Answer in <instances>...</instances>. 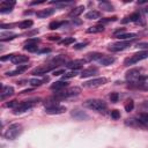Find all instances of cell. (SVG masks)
Instances as JSON below:
<instances>
[{
  "instance_id": "cell-1",
  "label": "cell",
  "mask_w": 148,
  "mask_h": 148,
  "mask_svg": "<svg viewBox=\"0 0 148 148\" xmlns=\"http://www.w3.org/2000/svg\"><path fill=\"white\" fill-rule=\"evenodd\" d=\"M60 62H64V60L62 59H56L52 64H47V65H42V66H39V67H37V68H35L32 72H31V74H35V75H43V74H46L47 72H50V71H52V69H54Z\"/></svg>"
},
{
  "instance_id": "cell-2",
  "label": "cell",
  "mask_w": 148,
  "mask_h": 148,
  "mask_svg": "<svg viewBox=\"0 0 148 148\" xmlns=\"http://www.w3.org/2000/svg\"><path fill=\"white\" fill-rule=\"evenodd\" d=\"M21 133H22V125L21 124H13L6 130V132L3 133V136L8 140H14Z\"/></svg>"
},
{
  "instance_id": "cell-3",
  "label": "cell",
  "mask_w": 148,
  "mask_h": 148,
  "mask_svg": "<svg viewBox=\"0 0 148 148\" xmlns=\"http://www.w3.org/2000/svg\"><path fill=\"white\" fill-rule=\"evenodd\" d=\"M84 105L87 108L92 109V110L98 111V112H102V111H104L106 109V104L102 99H88V101H86Z\"/></svg>"
},
{
  "instance_id": "cell-4",
  "label": "cell",
  "mask_w": 148,
  "mask_h": 148,
  "mask_svg": "<svg viewBox=\"0 0 148 148\" xmlns=\"http://www.w3.org/2000/svg\"><path fill=\"white\" fill-rule=\"evenodd\" d=\"M147 57H148V51H140V52L134 53L133 56L126 58L125 61H124V65H125V66H130V65L136 64V62H139L140 60L146 59Z\"/></svg>"
},
{
  "instance_id": "cell-5",
  "label": "cell",
  "mask_w": 148,
  "mask_h": 148,
  "mask_svg": "<svg viewBox=\"0 0 148 148\" xmlns=\"http://www.w3.org/2000/svg\"><path fill=\"white\" fill-rule=\"evenodd\" d=\"M37 102H34V101H25V102H22L20 103L15 109H14V113H22L24 111H28L29 109H31Z\"/></svg>"
},
{
  "instance_id": "cell-6",
  "label": "cell",
  "mask_w": 148,
  "mask_h": 148,
  "mask_svg": "<svg viewBox=\"0 0 148 148\" xmlns=\"http://www.w3.org/2000/svg\"><path fill=\"white\" fill-rule=\"evenodd\" d=\"M80 91H81L80 88L74 87V88H71V89H68L66 91H59V92H57L54 95V97H57V98H66V97H71V96L77 95Z\"/></svg>"
},
{
  "instance_id": "cell-7",
  "label": "cell",
  "mask_w": 148,
  "mask_h": 148,
  "mask_svg": "<svg viewBox=\"0 0 148 148\" xmlns=\"http://www.w3.org/2000/svg\"><path fill=\"white\" fill-rule=\"evenodd\" d=\"M106 82H108L106 77H97V79H94V80L84 82L83 86L87 87V88H95V87H99V86H102V84H104Z\"/></svg>"
},
{
  "instance_id": "cell-8",
  "label": "cell",
  "mask_w": 148,
  "mask_h": 148,
  "mask_svg": "<svg viewBox=\"0 0 148 148\" xmlns=\"http://www.w3.org/2000/svg\"><path fill=\"white\" fill-rule=\"evenodd\" d=\"M132 43H133V39L132 40H125V42H118V43H114L113 45H111L109 47V50L110 51H121V50L127 49Z\"/></svg>"
},
{
  "instance_id": "cell-9",
  "label": "cell",
  "mask_w": 148,
  "mask_h": 148,
  "mask_svg": "<svg viewBox=\"0 0 148 148\" xmlns=\"http://www.w3.org/2000/svg\"><path fill=\"white\" fill-rule=\"evenodd\" d=\"M64 111H66L65 106H60V105H54V106H49L45 109V112L49 114H59L62 113Z\"/></svg>"
},
{
  "instance_id": "cell-10",
  "label": "cell",
  "mask_w": 148,
  "mask_h": 148,
  "mask_svg": "<svg viewBox=\"0 0 148 148\" xmlns=\"http://www.w3.org/2000/svg\"><path fill=\"white\" fill-rule=\"evenodd\" d=\"M14 5H15V1H7V0L2 1L0 3V13H9V12H12V8H13Z\"/></svg>"
},
{
  "instance_id": "cell-11",
  "label": "cell",
  "mask_w": 148,
  "mask_h": 148,
  "mask_svg": "<svg viewBox=\"0 0 148 148\" xmlns=\"http://www.w3.org/2000/svg\"><path fill=\"white\" fill-rule=\"evenodd\" d=\"M28 60H29V57L23 56V54H14V57L12 58V62L16 64V65H20L22 62H27Z\"/></svg>"
},
{
  "instance_id": "cell-12",
  "label": "cell",
  "mask_w": 148,
  "mask_h": 148,
  "mask_svg": "<svg viewBox=\"0 0 148 148\" xmlns=\"http://www.w3.org/2000/svg\"><path fill=\"white\" fill-rule=\"evenodd\" d=\"M84 61L86 60H73V61H69V62H67V67L68 68H71V69H79V68H81L82 66H83V64H84Z\"/></svg>"
},
{
  "instance_id": "cell-13",
  "label": "cell",
  "mask_w": 148,
  "mask_h": 148,
  "mask_svg": "<svg viewBox=\"0 0 148 148\" xmlns=\"http://www.w3.org/2000/svg\"><path fill=\"white\" fill-rule=\"evenodd\" d=\"M114 60H116L114 57H111V56H103L98 61H99V64L103 65V66H109V65L113 64Z\"/></svg>"
},
{
  "instance_id": "cell-14",
  "label": "cell",
  "mask_w": 148,
  "mask_h": 148,
  "mask_svg": "<svg viewBox=\"0 0 148 148\" xmlns=\"http://www.w3.org/2000/svg\"><path fill=\"white\" fill-rule=\"evenodd\" d=\"M14 94V88L9 86H3L1 90V99H5L7 96H10Z\"/></svg>"
},
{
  "instance_id": "cell-15",
  "label": "cell",
  "mask_w": 148,
  "mask_h": 148,
  "mask_svg": "<svg viewBox=\"0 0 148 148\" xmlns=\"http://www.w3.org/2000/svg\"><path fill=\"white\" fill-rule=\"evenodd\" d=\"M67 86H68V83L65 80H61V81H57L53 84H51V89L52 90H61V89L66 88Z\"/></svg>"
},
{
  "instance_id": "cell-16",
  "label": "cell",
  "mask_w": 148,
  "mask_h": 148,
  "mask_svg": "<svg viewBox=\"0 0 148 148\" xmlns=\"http://www.w3.org/2000/svg\"><path fill=\"white\" fill-rule=\"evenodd\" d=\"M54 13V9H52V8H47V9H42V10H39V12H37V17H39V18H44V17H47V16H50V15H52Z\"/></svg>"
},
{
  "instance_id": "cell-17",
  "label": "cell",
  "mask_w": 148,
  "mask_h": 148,
  "mask_svg": "<svg viewBox=\"0 0 148 148\" xmlns=\"http://www.w3.org/2000/svg\"><path fill=\"white\" fill-rule=\"evenodd\" d=\"M103 30H104L103 24H96V25L89 27V28L87 29V32H88V34H98V32H102Z\"/></svg>"
},
{
  "instance_id": "cell-18",
  "label": "cell",
  "mask_w": 148,
  "mask_h": 148,
  "mask_svg": "<svg viewBox=\"0 0 148 148\" xmlns=\"http://www.w3.org/2000/svg\"><path fill=\"white\" fill-rule=\"evenodd\" d=\"M27 68H28V66H18V67H17V68H15L14 71L7 72V73H6V75H7V76H14V75L21 74V73H22V72H24Z\"/></svg>"
},
{
  "instance_id": "cell-19",
  "label": "cell",
  "mask_w": 148,
  "mask_h": 148,
  "mask_svg": "<svg viewBox=\"0 0 148 148\" xmlns=\"http://www.w3.org/2000/svg\"><path fill=\"white\" fill-rule=\"evenodd\" d=\"M83 9H84L83 6H77V7H75L74 9H72V10L69 12L68 16H69V17H76V16H79V15L83 12Z\"/></svg>"
},
{
  "instance_id": "cell-20",
  "label": "cell",
  "mask_w": 148,
  "mask_h": 148,
  "mask_svg": "<svg viewBox=\"0 0 148 148\" xmlns=\"http://www.w3.org/2000/svg\"><path fill=\"white\" fill-rule=\"evenodd\" d=\"M96 73H97V68L90 67V68H88V69H84V71L81 73V77H82V79H83V77H88V76L95 75Z\"/></svg>"
},
{
  "instance_id": "cell-21",
  "label": "cell",
  "mask_w": 148,
  "mask_h": 148,
  "mask_svg": "<svg viewBox=\"0 0 148 148\" xmlns=\"http://www.w3.org/2000/svg\"><path fill=\"white\" fill-rule=\"evenodd\" d=\"M99 17H101V13L97 10H90L86 14V18H88V20H96Z\"/></svg>"
},
{
  "instance_id": "cell-22",
  "label": "cell",
  "mask_w": 148,
  "mask_h": 148,
  "mask_svg": "<svg viewBox=\"0 0 148 148\" xmlns=\"http://www.w3.org/2000/svg\"><path fill=\"white\" fill-rule=\"evenodd\" d=\"M116 37L119 38V39H121V40H124V39L132 40V39H134L136 37V34H133V32H130V34H120V35H118Z\"/></svg>"
},
{
  "instance_id": "cell-23",
  "label": "cell",
  "mask_w": 148,
  "mask_h": 148,
  "mask_svg": "<svg viewBox=\"0 0 148 148\" xmlns=\"http://www.w3.org/2000/svg\"><path fill=\"white\" fill-rule=\"evenodd\" d=\"M104 54L98 53V52H94V53H88L86 57V60H99Z\"/></svg>"
},
{
  "instance_id": "cell-24",
  "label": "cell",
  "mask_w": 148,
  "mask_h": 148,
  "mask_svg": "<svg viewBox=\"0 0 148 148\" xmlns=\"http://www.w3.org/2000/svg\"><path fill=\"white\" fill-rule=\"evenodd\" d=\"M139 17H140L139 13H133V14H131L130 16L125 17V20H123V23H126V22H130V21H132V22L138 21V20H139Z\"/></svg>"
},
{
  "instance_id": "cell-25",
  "label": "cell",
  "mask_w": 148,
  "mask_h": 148,
  "mask_svg": "<svg viewBox=\"0 0 148 148\" xmlns=\"http://www.w3.org/2000/svg\"><path fill=\"white\" fill-rule=\"evenodd\" d=\"M139 121L141 123L142 126L148 127V113H141L139 116Z\"/></svg>"
},
{
  "instance_id": "cell-26",
  "label": "cell",
  "mask_w": 148,
  "mask_h": 148,
  "mask_svg": "<svg viewBox=\"0 0 148 148\" xmlns=\"http://www.w3.org/2000/svg\"><path fill=\"white\" fill-rule=\"evenodd\" d=\"M99 7H101L102 9H104V10H106V12L113 10V6H112L110 2H108V1H103V2H99Z\"/></svg>"
},
{
  "instance_id": "cell-27",
  "label": "cell",
  "mask_w": 148,
  "mask_h": 148,
  "mask_svg": "<svg viewBox=\"0 0 148 148\" xmlns=\"http://www.w3.org/2000/svg\"><path fill=\"white\" fill-rule=\"evenodd\" d=\"M31 25H32V21H31V20H24V21H22V22L18 23V27H20L21 29H28V28H30Z\"/></svg>"
},
{
  "instance_id": "cell-28",
  "label": "cell",
  "mask_w": 148,
  "mask_h": 148,
  "mask_svg": "<svg viewBox=\"0 0 148 148\" xmlns=\"http://www.w3.org/2000/svg\"><path fill=\"white\" fill-rule=\"evenodd\" d=\"M37 49H38L37 44H25V46H24V50H27L29 52H35V51H37Z\"/></svg>"
},
{
  "instance_id": "cell-29",
  "label": "cell",
  "mask_w": 148,
  "mask_h": 148,
  "mask_svg": "<svg viewBox=\"0 0 148 148\" xmlns=\"http://www.w3.org/2000/svg\"><path fill=\"white\" fill-rule=\"evenodd\" d=\"M72 116H73L74 118H76V119H83V118H88V116H87L86 113H83V112H79V111H74V112L72 113Z\"/></svg>"
},
{
  "instance_id": "cell-30",
  "label": "cell",
  "mask_w": 148,
  "mask_h": 148,
  "mask_svg": "<svg viewBox=\"0 0 148 148\" xmlns=\"http://www.w3.org/2000/svg\"><path fill=\"white\" fill-rule=\"evenodd\" d=\"M126 125H130V126H142L141 123L139 121V119L138 120H135V119H127L126 120Z\"/></svg>"
},
{
  "instance_id": "cell-31",
  "label": "cell",
  "mask_w": 148,
  "mask_h": 148,
  "mask_svg": "<svg viewBox=\"0 0 148 148\" xmlns=\"http://www.w3.org/2000/svg\"><path fill=\"white\" fill-rule=\"evenodd\" d=\"M43 81H44V80H39V79H31V80H29V83H30L32 87H38V86H40V84L43 83Z\"/></svg>"
},
{
  "instance_id": "cell-32",
  "label": "cell",
  "mask_w": 148,
  "mask_h": 148,
  "mask_svg": "<svg viewBox=\"0 0 148 148\" xmlns=\"http://www.w3.org/2000/svg\"><path fill=\"white\" fill-rule=\"evenodd\" d=\"M76 71H72V72H67V73H65L64 75H62V80H66V79H71V77H74V76H76Z\"/></svg>"
},
{
  "instance_id": "cell-33",
  "label": "cell",
  "mask_w": 148,
  "mask_h": 148,
  "mask_svg": "<svg viewBox=\"0 0 148 148\" xmlns=\"http://www.w3.org/2000/svg\"><path fill=\"white\" fill-rule=\"evenodd\" d=\"M133 108H134V103H133V101H132V99H128L127 103L125 104V110H126L127 112H130V111L133 110Z\"/></svg>"
},
{
  "instance_id": "cell-34",
  "label": "cell",
  "mask_w": 148,
  "mask_h": 148,
  "mask_svg": "<svg viewBox=\"0 0 148 148\" xmlns=\"http://www.w3.org/2000/svg\"><path fill=\"white\" fill-rule=\"evenodd\" d=\"M64 24V22H51L50 24H49V28L50 29H52V30H54V29H58L60 25H62Z\"/></svg>"
},
{
  "instance_id": "cell-35",
  "label": "cell",
  "mask_w": 148,
  "mask_h": 148,
  "mask_svg": "<svg viewBox=\"0 0 148 148\" xmlns=\"http://www.w3.org/2000/svg\"><path fill=\"white\" fill-rule=\"evenodd\" d=\"M72 43H74V38L73 37H68V38H65V39L60 40V44H62V45H69Z\"/></svg>"
},
{
  "instance_id": "cell-36",
  "label": "cell",
  "mask_w": 148,
  "mask_h": 148,
  "mask_svg": "<svg viewBox=\"0 0 148 148\" xmlns=\"http://www.w3.org/2000/svg\"><path fill=\"white\" fill-rule=\"evenodd\" d=\"M88 45V42H83V43H79V44H75V46H74V49L75 50H81V49H83V47H86Z\"/></svg>"
},
{
  "instance_id": "cell-37",
  "label": "cell",
  "mask_w": 148,
  "mask_h": 148,
  "mask_svg": "<svg viewBox=\"0 0 148 148\" xmlns=\"http://www.w3.org/2000/svg\"><path fill=\"white\" fill-rule=\"evenodd\" d=\"M110 99H111V102H118V99H119L118 92H112V94L110 95Z\"/></svg>"
},
{
  "instance_id": "cell-38",
  "label": "cell",
  "mask_w": 148,
  "mask_h": 148,
  "mask_svg": "<svg viewBox=\"0 0 148 148\" xmlns=\"http://www.w3.org/2000/svg\"><path fill=\"white\" fill-rule=\"evenodd\" d=\"M111 117L113 119H118V118H120V112L118 110H113V111H111Z\"/></svg>"
},
{
  "instance_id": "cell-39",
  "label": "cell",
  "mask_w": 148,
  "mask_h": 148,
  "mask_svg": "<svg viewBox=\"0 0 148 148\" xmlns=\"http://www.w3.org/2000/svg\"><path fill=\"white\" fill-rule=\"evenodd\" d=\"M117 17L113 16V17H108V18H101V24L102 23H106V22H110V21H116Z\"/></svg>"
},
{
  "instance_id": "cell-40",
  "label": "cell",
  "mask_w": 148,
  "mask_h": 148,
  "mask_svg": "<svg viewBox=\"0 0 148 148\" xmlns=\"http://www.w3.org/2000/svg\"><path fill=\"white\" fill-rule=\"evenodd\" d=\"M15 105H16V106L18 105V104H17V101H15V99H14V101H10V102H8V103H6V106H7V108H14Z\"/></svg>"
},
{
  "instance_id": "cell-41",
  "label": "cell",
  "mask_w": 148,
  "mask_h": 148,
  "mask_svg": "<svg viewBox=\"0 0 148 148\" xmlns=\"http://www.w3.org/2000/svg\"><path fill=\"white\" fill-rule=\"evenodd\" d=\"M139 88L140 89H143V90H148V82H142L139 84Z\"/></svg>"
},
{
  "instance_id": "cell-42",
  "label": "cell",
  "mask_w": 148,
  "mask_h": 148,
  "mask_svg": "<svg viewBox=\"0 0 148 148\" xmlns=\"http://www.w3.org/2000/svg\"><path fill=\"white\" fill-rule=\"evenodd\" d=\"M13 57H14V54H7V56H5V57H1L0 60H1V61H6V60H8V59L12 60Z\"/></svg>"
},
{
  "instance_id": "cell-43",
  "label": "cell",
  "mask_w": 148,
  "mask_h": 148,
  "mask_svg": "<svg viewBox=\"0 0 148 148\" xmlns=\"http://www.w3.org/2000/svg\"><path fill=\"white\" fill-rule=\"evenodd\" d=\"M37 42H38V39H28L25 42V44H37Z\"/></svg>"
},
{
  "instance_id": "cell-44",
  "label": "cell",
  "mask_w": 148,
  "mask_h": 148,
  "mask_svg": "<svg viewBox=\"0 0 148 148\" xmlns=\"http://www.w3.org/2000/svg\"><path fill=\"white\" fill-rule=\"evenodd\" d=\"M60 74H65V71L64 69H59V71H54L53 72V75H60Z\"/></svg>"
},
{
  "instance_id": "cell-45",
  "label": "cell",
  "mask_w": 148,
  "mask_h": 148,
  "mask_svg": "<svg viewBox=\"0 0 148 148\" xmlns=\"http://www.w3.org/2000/svg\"><path fill=\"white\" fill-rule=\"evenodd\" d=\"M49 39L50 40H59V36H50Z\"/></svg>"
},
{
  "instance_id": "cell-46",
  "label": "cell",
  "mask_w": 148,
  "mask_h": 148,
  "mask_svg": "<svg viewBox=\"0 0 148 148\" xmlns=\"http://www.w3.org/2000/svg\"><path fill=\"white\" fill-rule=\"evenodd\" d=\"M9 27H10L9 24H1V25H0L1 29H7V28H9Z\"/></svg>"
},
{
  "instance_id": "cell-47",
  "label": "cell",
  "mask_w": 148,
  "mask_h": 148,
  "mask_svg": "<svg viewBox=\"0 0 148 148\" xmlns=\"http://www.w3.org/2000/svg\"><path fill=\"white\" fill-rule=\"evenodd\" d=\"M138 47H148V44H138Z\"/></svg>"
},
{
  "instance_id": "cell-48",
  "label": "cell",
  "mask_w": 148,
  "mask_h": 148,
  "mask_svg": "<svg viewBox=\"0 0 148 148\" xmlns=\"http://www.w3.org/2000/svg\"><path fill=\"white\" fill-rule=\"evenodd\" d=\"M40 52H42V53H45V52H50V49H44V50H42Z\"/></svg>"
},
{
  "instance_id": "cell-49",
  "label": "cell",
  "mask_w": 148,
  "mask_h": 148,
  "mask_svg": "<svg viewBox=\"0 0 148 148\" xmlns=\"http://www.w3.org/2000/svg\"><path fill=\"white\" fill-rule=\"evenodd\" d=\"M145 12H146V13H148V7H146V8H145Z\"/></svg>"
},
{
  "instance_id": "cell-50",
  "label": "cell",
  "mask_w": 148,
  "mask_h": 148,
  "mask_svg": "<svg viewBox=\"0 0 148 148\" xmlns=\"http://www.w3.org/2000/svg\"><path fill=\"white\" fill-rule=\"evenodd\" d=\"M145 106H148V101H147V102L145 103Z\"/></svg>"
}]
</instances>
